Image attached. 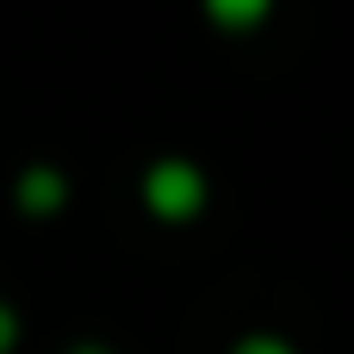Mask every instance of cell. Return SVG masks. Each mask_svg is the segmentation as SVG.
<instances>
[{"label": "cell", "mask_w": 354, "mask_h": 354, "mask_svg": "<svg viewBox=\"0 0 354 354\" xmlns=\"http://www.w3.org/2000/svg\"><path fill=\"white\" fill-rule=\"evenodd\" d=\"M137 199H143V212L156 218V224H199L205 218V205H212V174L193 162V156H156V162H143V174H137Z\"/></svg>", "instance_id": "cell-1"}, {"label": "cell", "mask_w": 354, "mask_h": 354, "mask_svg": "<svg viewBox=\"0 0 354 354\" xmlns=\"http://www.w3.org/2000/svg\"><path fill=\"white\" fill-rule=\"evenodd\" d=\"M68 199H75V180H68L56 162H25V168L12 174V205H19V218H31V224L62 218Z\"/></svg>", "instance_id": "cell-2"}, {"label": "cell", "mask_w": 354, "mask_h": 354, "mask_svg": "<svg viewBox=\"0 0 354 354\" xmlns=\"http://www.w3.org/2000/svg\"><path fill=\"white\" fill-rule=\"evenodd\" d=\"M274 6H280V0H199L205 25H212V31H230V37L261 31V25L274 19Z\"/></svg>", "instance_id": "cell-3"}, {"label": "cell", "mask_w": 354, "mask_h": 354, "mask_svg": "<svg viewBox=\"0 0 354 354\" xmlns=\"http://www.w3.org/2000/svg\"><path fill=\"white\" fill-rule=\"evenodd\" d=\"M224 354H299V342L280 336V330H249V336H236Z\"/></svg>", "instance_id": "cell-4"}, {"label": "cell", "mask_w": 354, "mask_h": 354, "mask_svg": "<svg viewBox=\"0 0 354 354\" xmlns=\"http://www.w3.org/2000/svg\"><path fill=\"white\" fill-rule=\"evenodd\" d=\"M25 342V324H19V311H12V299H0V354H12Z\"/></svg>", "instance_id": "cell-5"}, {"label": "cell", "mask_w": 354, "mask_h": 354, "mask_svg": "<svg viewBox=\"0 0 354 354\" xmlns=\"http://www.w3.org/2000/svg\"><path fill=\"white\" fill-rule=\"evenodd\" d=\"M62 354H112V342H100V336H81V342H68Z\"/></svg>", "instance_id": "cell-6"}]
</instances>
